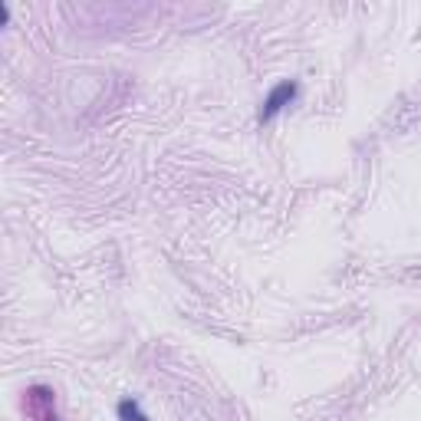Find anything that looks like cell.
<instances>
[{
	"label": "cell",
	"instance_id": "cell-1",
	"mask_svg": "<svg viewBox=\"0 0 421 421\" xmlns=\"http://www.w3.org/2000/svg\"><path fill=\"white\" fill-rule=\"evenodd\" d=\"M296 92H300V86L293 83V79H283V83H277L270 89V96H267V102H263V112H260V122H273L280 112H283L286 105L296 99Z\"/></svg>",
	"mask_w": 421,
	"mask_h": 421
},
{
	"label": "cell",
	"instance_id": "cell-2",
	"mask_svg": "<svg viewBox=\"0 0 421 421\" xmlns=\"http://www.w3.org/2000/svg\"><path fill=\"white\" fill-rule=\"evenodd\" d=\"M27 405H30V415L36 421H60L56 418V408H53V391L43 389V385H33L27 391Z\"/></svg>",
	"mask_w": 421,
	"mask_h": 421
},
{
	"label": "cell",
	"instance_id": "cell-3",
	"mask_svg": "<svg viewBox=\"0 0 421 421\" xmlns=\"http://www.w3.org/2000/svg\"><path fill=\"white\" fill-rule=\"evenodd\" d=\"M119 418L122 421H149V415L142 411V405H138L136 398H122L119 402Z\"/></svg>",
	"mask_w": 421,
	"mask_h": 421
}]
</instances>
